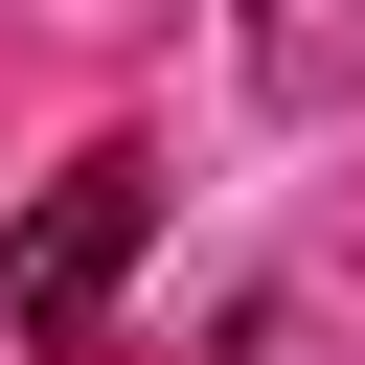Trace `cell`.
Masks as SVG:
<instances>
[{
  "label": "cell",
  "mask_w": 365,
  "mask_h": 365,
  "mask_svg": "<svg viewBox=\"0 0 365 365\" xmlns=\"http://www.w3.org/2000/svg\"><path fill=\"white\" fill-rule=\"evenodd\" d=\"M137 228H160V160H68V182L0 228V342H91L114 274H137Z\"/></svg>",
  "instance_id": "6da1fadb"
},
{
  "label": "cell",
  "mask_w": 365,
  "mask_h": 365,
  "mask_svg": "<svg viewBox=\"0 0 365 365\" xmlns=\"http://www.w3.org/2000/svg\"><path fill=\"white\" fill-rule=\"evenodd\" d=\"M228 46L274 114H365V0H228Z\"/></svg>",
  "instance_id": "7a4b0ae2"
}]
</instances>
